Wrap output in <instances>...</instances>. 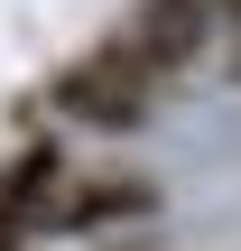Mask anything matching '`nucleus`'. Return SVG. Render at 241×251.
Here are the masks:
<instances>
[{
  "instance_id": "nucleus-1",
  "label": "nucleus",
  "mask_w": 241,
  "mask_h": 251,
  "mask_svg": "<svg viewBox=\"0 0 241 251\" xmlns=\"http://www.w3.org/2000/svg\"><path fill=\"white\" fill-rule=\"evenodd\" d=\"M46 102H56L65 121H84V130H139L149 102H158V75H149L121 37H102V47H84L74 65H56Z\"/></svg>"
},
{
  "instance_id": "nucleus-2",
  "label": "nucleus",
  "mask_w": 241,
  "mask_h": 251,
  "mask_svg": "<svg viewBox=\"0 0 241 251\" xmlns=\"http://www.w3.org/2000/svg\"><path fill=\"white\" fill-rule=\"evenodd\" d=\"M158 214V186L139 168H84L65 177V196L46 205V233L56 242H84V233H111V224H149Z\"/></svg>"
},
{
  "instance_id": "nucleus-3",
  "label": "nucleus",
  "mask_w": 241,
  "mask_h": 251,
  "mask_svg": "<svg viewBox=\"0 0 241 251\" xmlns=\"http://www.w3.org/2000/svg\"><path fill=\"white\" fill-rule=\"evenodd\" d=\"M65 140L46 130V140H19L9 149V168H0V251H28L46 233V205L65 196Z\"/></svg>"
},
{
  "instance_id": "nucleus-4",
  "label": "nucleus",
  "mask_w": 241,
  "mask_h": 251,
  "mask_svg": "<svg viewBox=\"0 0 241 251\" xmlns=\"http://www.w3.org/2000/svg\"><path fill=\"white\" fill-rule=\"evenodd\" d=\"M111 37H121V47H130V56L158 75V84H176V75L204 56V37H214V9H204V0H139V9H130Z\"/></svg>"
},
{
  "instance_id": "nucleus-5",
  "label": "nucleus",
  "mask_w": 241,
  "mask_h": 251,
  "mask_svg": "<svg viewBox=\"0 0 241 251\" xmlns=\"http://www.w3.org/2000/svg\"><path fill=\"white\" fill-rule=\"evenodd\" d=\"M204 9H214V19H232V28H241V0H204Z\"/></svg>"
}]
</instances>
